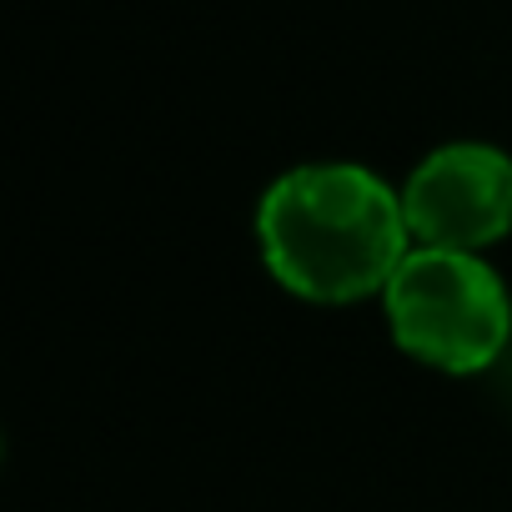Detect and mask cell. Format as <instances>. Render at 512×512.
Wrapping results in <instances>:
<instances>
[{"label": "cell", "mask_w": 512, "mask_h": 512, "mask_svg": "<svg viewBox=\"0 0 512 512\" xmlns=\"http://www.w3.org/2000/svg\"><path fill=\"white\" fill-rule=\"evenodd\" d=\"M267 272L307 302H362L387 292L412 251L402 191L357 161L282 171L256 206Z\"/></svg>", "instance_id": "1"}, {"label": "cell", "mask_w": 512, "mask_h": 512, "mask_svg": "<svg viewBox=\"0 0 512 512\" xmlns=\"http://www.w3.org/2000/svg\"><path fill=\"white\" fill-rule=\"evenodd\" d=\"M392 342L447 377L482 372L512 342V302L502 277L472 251L412 246L382 292Z\"/></svg>", "instance_id": "2"}, {"label": "cell", "mask_w": 512, "mask_h": 512, "mask_svg": "<svg viewBox=\"0 0 512 512\" xmlns=\"http://www.w3.org/2000/svg\"><path fill=\"white\" fill-rule=\"evenodd\" d=\"M402 211L417 246L482 256L512 231V156L487 141H447L412 166Z\"/></svg>", "instance_id": "3"}]
</instances>
